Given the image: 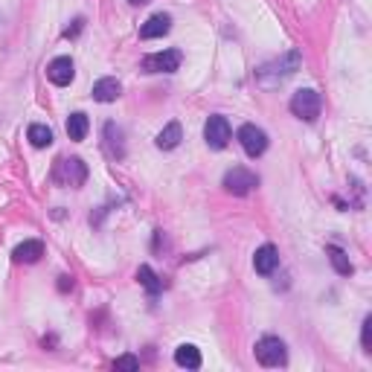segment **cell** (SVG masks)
<instances>
[{
	"label": "cell",
	"mask_w": 372,
	"mask_h": 372,
	"mask_svg": "<svg viewBox=\"0 0 372 372\" xmlns=\"http://www.w3.org/2000/svg\"><path fill=\"white\" fill-rule=\"evenodd\" d=\"M15 262H23V265H32V262H38L41 256H44V244H41L38 239H30V242H23L15 247Z\"/></svg>",
	"instance_id": "2e32d148"
},
{
	"label": "cell",
	"mask_w": 372,
	"mask_h": 372,
	"mask_svg": "<svg viewBox=\"0 0 372 372\" xmlns=\"http://www.w3.org/2000/svg\"><path fill=\"white\" fill-rule=\"evenodd\" d=\"M26 140H30L35 148H47L52 143V131L47 126H41V122H32V126L26 128Z\"/></svg>",
	"instance_id": "d6986e66"
},
{
	"label": "cell",
	"mask_w": 372,
	"mask_h": 372,
	"mask_svg": "<svg viewBox=\"0 0 372 372\" xmlns=\"http://www.w3.org/2000/svg\"><path fill=\"white\" fill-rule=\"evenodd\" d=\"M256 184H259V177L251 169H244V166H233L224 175V189L230 192V195H247Z\"/></svg>",
	"instance_id": "52a82bcc"
},
{
	"label": "cell",
	"mask_w": 372,
	"mask_h": 372,
	"mask_svg": "<svg viewBox=\"0 0 372 372\" xmlns=\"http://www.w3.org/2000/svg\"><path fill=\"white\" fill-rule=\"evenodd\" d=\"M73 76H76V67H73V59L70 56H59V59H52L47 64V79L52 81V85L67 88L73 81Z\"/></svg>",
	"instance_id": "9c48e42d"
},
{
	"label": "cell",
	"mask_w": 372,
	"mask_h": 372,
	"mask_svg": "<svg viewBox=\"0 0 372 372\" xmlns=\"http://www.w3.org/2000/svg\"><path fill=\"white\" fill-rule=\"evenodd\" d=\"M93 99L96 102H117L119 99V93H122V85H119V81L117 79H111V76H108V79H99V81H96V85H93Z\"/></svg>",
	"instance_id": "4fadbf2b"
},
{
	"label": "cell",
	"mask_w": 372,
	"mask_h": 372,
	"mask_svg": "<svg viewBox=\"0 0 372 372\" xmlns=\"http://www.w3.org/2000/svg\"><path fill=\"white\" fill-rule=\"evenodd\" d=\"M59 291H61V294L73 291V280H70V277H59Z\"/></svg>",
	"instance_id": "cb8c5ba5"
},
{
	"label": "cell",
	"mask_w": 372,
	"mask_h": 372,
	"mask_svg": "<svg viewBox=\"0 0 372 372\" xmlns=\"http://www.w3.org/2000/svg\"><path fill=\"white\" fill-rule=\"evenodd\" d=\"M137 282H140L148 294H160L163 291V282L155 271H151L148 265H140V271H137Z\"/></svg>",
	"instance_id": "ffe728a7"
},
{
	"label": "cell",
	"mask_w": 372,
	"mask_h": 372,
	"mask_svg": "<svg viewBox=\"0 0 372 372\" xmlns=\"http://www.w3.org/2000/svg\"><path fill=\"white\" fill-rule=\"evenodd\" d=\"M230 137H233V131H230L227 117L215 114V117L206 119V126H204V140H206V146H210V148L222 151V148L230 143Z\"/></svg>",
	"instance_id": "5b68a950"
},
{
	"label": "cell",
	"mask_w": 372,
	"mask_h": 372,
	"mask_svg": "<svg viewBox=\"0 0 372 372\" xmlns=\"http://www.w3.org/2000/svg\"><path fill=\"white\" fill-rule=\"evenodd\" d=\"M253 268H256V273H262V277H271V273L280 268V251L273 244H262L253 253Z\"/></svg>",
	"instance_id": "30bf717a"
},
{
	"label": "cell",
	"mask_w": 372,
	"mask_h": 372,
	"mask_svg": "<svg viewBox=\"0 0 372 372\" xmlns=\"http://www.w3.org/2000/svg\"><path fill=\"white\" fill-rule=\"evenodd\" d=\"M128 3H131V6H146L148 0H128Z\"/></svg>",
	"instance_id": "d4e9b609"
},
{
	"label": "cell",
	"mask_w": 372,
	"mask_h": 372,
	"mask_svg": "<svg viewBox=\"0 0 372 372\" xmlns=\"http://www.w3.org/2000/svg\"><path fill=\"white\" fill-rule=\"evenodd\" d=\"M253 352H256V361L262 366H285V361H288L285 343L280 337H273V335L256 340V349Z\"/></svg>",
	"instance_id": "277c9868"
},
{
	"label": "cell",
	"mask_w": 372,
	"mask_h": 372,
	"mask_svg": "<svg viewBox=\"0 0 372 372\" xmlns=\"http://www.w3.org/2000/svg\"><path fill=\"white\" fill-rule=\"evenodd\" d=\"M172 30V18L166 15V12H157V15H151L143 26H140V38L151 41V38H163Z\"/></svg>",
	"instance_id": "7c38bea8"
},
{
	"label": "cell",
	"mask_w": 372,
	"mask_h": 372,
	"mask_svg": "<svg viewBox=\"0 0 372 372\" xmlns=\"http://www.w3.org/2000/svg\"><path fill=\"white\" fill-rule=\"evenodd\" d=\"M175 364L181 369H198L201 366V349L192 346V343H181L175 349Z\"/></svg>",
	"instance_id": "5bb4252c"
},
{
	"label": "cell",
	"mask_w": 372,
	"mask_h": 372,
	"mask_svg": "<svg viewBox=\"0 0 372 372\" xmlns=\"http://www.w3.org/2000/svg\"><path fill=\"white\" fill-rule=\"evenodd\" d=\"M181 67V52L177 50H163V52H151L143 59V70L146 73H175Z\"/></svg>",
	"instance_id": "ba28073f"
},
{
	"label": "cell",
	"mask_w": 372,
	"mask_h": 372,
	"mask_svg": "<svg viewBox=\"0 0 372 372\" xmlns=\"http://www.w3.org/2000/svg\"><path fill=\"white\" fill-rule=\"evenodd\" d=\"M88 128H90L88 114L76 111V114L67 117V137H70L73 143H81V140H85V137H88Z\"/></svg>",
	"instance_id": "e0dca14e"
},
{
	"label": "cell",
	"mask_w": 372,
	"mask_h": 372,
	"mask_svg": "<svg viewBox=\"0 0 372 372\" xmlns=\"http://www.w3.org/2000/svg\"><path fill=\"white\" fill-rule=\"evenodd\" d=\"M52 181L59 186H70L79 189L81 184L88 181V166L81 157H59L56 166H52Z\"/></svg>",
	"instance_id": "7a4b0ae2"
},
{
	"label": "cell",
	"mask_w": 372,
	"mask_h": 372,
	"mask_svg": "<svg viewBox=\"0 0 372 372\" xmlns=\"http://www.w3.org/2000/svg\"><path fill=\"white\" fill-rule=\"evenodd\" d=\"M81 26H85V21H73V26H67V30H64V38H76L79 32H81Z\"/></svg>",
	"instance_id": "603a6c76"
},
{
	"label": "cell",
	"mask_w": 372,
	"mask_h": 372,
	"mask_svg": "<svg viewBox=\"0 0 372 372\" xmlns=\"http://www.w3.org/2000/svg\"><path fill=\"white\" fill-rule=\"evenodd\" d=\"M114 369H140V358H134V355H122L114 361Z\"/></svg>",
	"instance_id": "7402d4cb"
},
{
	"label": "cell",
	"mask_w": 372,
	"mask_h": 372,
	"mask_svg": "<svg viewBox=\"0 0 372 372\" xmlns=\"http://www.w3.org/2000/svg\"><path fill=\"white\" fill-rule=\"evenodd\" d=\"M239 143H242L247 157H262L268 148V134L259 126H251V122H247V126L239 128Z\"/></svg>",
	"instance_id": "8992f818"
},
{
	"label": "cell",
	"mask_w": 372,
	"mask_h": 372,
	"mask_svg": "<svg viewBox=\"0 0 372 372\" xmlns=\"http://www.w3.org/2000/svg\"><path fill=\"white\" fill-rule=\"evenodd\" d=\"M105 151L111 160H122L126 157V143H122V128L117 122H105Z\"/></svg>",
	"instance_id": "8fae6325"
},
{
	"label": "cell",
	"mask_w": 372,
	"mask_h": 372,
	"mask_svg": "<svg viewBox=\"0 0 372 372\" xmlns=\"http://www.w3.org/2000/svg\"><path fill=\"white\" fill-rule=\"evenodd\" d=\"M326 253H329V262H332V268L340 273V277H352L355 265H352V262H349V256L343 253L337 244H329V247H326Z\"/></svg>",
	"instance_id": "ac0fdd59"
},
{
	"label": "cell",
	"mask_w": 372,
	"mask_h": 372,
	"mask_svg": "<svg viewBox=\"0 0 372 372\" xmlns=\"http://www.w3.org/2000/svg\"><path fill=\"white\" fill-rule=\"evenodd\" d=\"M361 346H364V352H372V317H364V326H361Z\"/></svg>",
	"instance_id": "44dd1931"
},
{
	"label": "cell",
	"mask_w": 372,
	"mask_h": 372,
	"mask_svg": "<svg viewBox=\"0 0 372 372\" xmlns=\"http://www.w3.org/2000/svg\"><path fill=\"white\" fill-rule=\"evenodd\" d=\"M181 140H184L181 122H169V126L157 134V140H155V143H157V148H163V151H172V148L181 146Z\"/></svg>",
	"instance_id": "9a60e30c"
},
{
	"label": "cell",
	"mask_w": 372,
	"mask_h": 372,
	"mask_svg": "<svg viewBox=\"0 0 372 372\" xmlns=\"http://www.w3.org/2000/svg\"><path fill=\"white\" fill-rule=\"evenodd\" d=\"M300 64H302V56H300V50H288L282 59H277V61L265 64V67H262V70L256 73V76H259V85H265V88H273V85H280L282 79L294 76V73L300 70Z\"/></svg>",
	"instance_id": "6da1fadb"
},
{
	"label": "cell",
	"mask_w": 372,
	"mask_h": 372,
	"mask_svg": "<svg viewBox=\"0 0 372 372\" xmlns=\"http://www.w3.org/2000/svg\"><path fill=\"white\" fill-rule=\"evenodd\" d=\"M320 108H323L320 93H317L314 88H302L291 96V114L302 122H314L317 117H320Z\"/></svg>",
	"instance_id": "3957f363"
}]
</instances>
